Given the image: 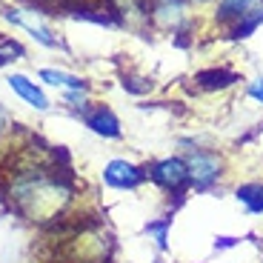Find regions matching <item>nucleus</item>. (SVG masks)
<instances>
[{
  "instance_id": "obj_5",
  "label": "nucleus",
  "mask_w": 263,
  "mask_h": 263,
  "mask_svg": "<svg viewBox=\"0 0 263 263\" xmlns=\"http://www.w3.org/2000/svg\"><path fill=\"white\" fill-rule=\"evenodd\" d=\"M78 118L83 120V126L92 132V135H98V138H103V140H120L123 138V123H120V118L106 103H89L83 112H78Z\"/></svg>"
},
{
  "instance_id": "obj_3",
  "label": "nucleus",
  "mask_w": 263,
  "mask_h": 263,
  "mask_svg": "<svg viewBox=\"0 0 263 263\" xmlns=\"http://www.w3.org/2000/svg\"><path fill=\"white\" fill-rule=\"evenodd\" d=\"M100 180L112 192H140L149 183V175H146V163H138L132 158H112L106 160Z\"/></svg>"
},
{
  "instance_id": "obj_20",
  "label": "nucleus",
  "mask_w": 263,
  "mask_h": 263,
  "mask_svg": "<svg viewBox=\"0 0 263 263\" xmlns=\"http://www.w3.org/2000/svg\"><path fill=\"white\" fill-rule=\"evenodd\" d=\"M260 12H263V3H260Z\"/></svg>"
},
{
  "instance_id": "obj_18",
  "label": "nucleus",
  "mask_w": 263,
  "mask_h": 263,
  "mask_svg": "<svg viewBox=\"0 0 263 263\" xmlns=\"http://www.w3.org/2000/svg\"><path fill=\"white\" fill-rule=\"evenodd\" d=\"M9 209V200H6V189H3V183H0V212Z\"/></svg>"
},
{
  "instance_id": "obj_14",
  "label": "nucleus",
  "mask_w": 263,
  "mask_h": 263,
  "mask_svg": "<svg viewBox=\"0 0 263 263\" xmlns=\"http://www.w3.org/2000/svg\"><path fill=\"white\" fill-rule=\"evenodd\" d=\"M26 58V49H23V43L14 37H0V66H9L14 63V60Z\"/></svg>"
},
{
  "instance_id": "obj_8",
  "label": "nucleus",
  "mask_w": 263,
  "mask_h": 263,
  "mask_svg": "<svg viewBox=\"0 0 263 263\" xmlns=\"http://www.w3.org/2000/svg\"><path fill=\"white\" fill-rule=\"evenodd\" d=\"M240 80V74L226 69V66H212V69H200L195 74V86L200 92H226Z\"/></svg>"
},
{
  "instance_id": "obj_10",
  "label": "nucleus",
  "mask_w": 263,
  "mask_h": 263,
  "mask_svg": "<svg viewBox=\"0 0 263 263\" xmlns=\"http://www.w3.org/2000/svg\"><path fill=\"white\" fill-rule=\"evenodd\" d=\"M115 20L120 26H143L149 23V0H109Z\"/></svg>"
},
{
  "instance_id": "obj_15",
  "label": "nucleus",
  "mask_w": 263,
  "mask_h": 263,
  "mask_svg": "<svg viewBox=\"0 0 263 263\" xmlns=\"http://www.w3.org/2000/svg\"><path fill=\"white\" fill-rule=\"evenodd\" d=\"M12 132H14V118L6 106L0 103V146L6 143V140H12Z\"/></svg>"
},
{
  "instance_id": "obj_17",
  "label": "nucleus",
  "mask_w": 263,
  "mask_h": 263,
  "mask_svg": "<svg viewBox=\"0 0 263 263\" xmlns=\"http://www.w3.org/2000/svg\"><path fill=\"white\" fill-rule=\"evenodd\" d=\"M246 98L255 100L257 106H263V74H257V78H252L246 83Z\"/></svg>"
},
{
  "instance_id": "obj_2",
  "label": "nucleus",
  "mask_w": 263,
  "mask_h": 263,
  "mask_svg": "<svg viewBox=\"0 0 263 263\" xmlns=\"http://www.w3.org/2000/svg\"><path fill=\"white\" fill-rule=\"evenodd\" d=\"M146 175H149V183L172 203V209L180 206L186 197L192 195L189 166H186L183 155H178V152L149 160V163H146Z\"/></svg>"
},
{
  "instance_id": "obj_13",
  "label": "nucleus",
  "mask_w": 263,
  "mask_h": 263,
  "mask_svg": "<svg viewBox=\"0 0 263 263\" xmlns=\"http://www.w3.org/2000/svg\"><path fill=\"white\" fill-rule=\"evenodd\" d=\"M260 26H263V12H260V6H257V9H252L249 14H243L237 23H232V26L226 29V37H229L232 43H240V40H249Z\"/></svg>"
},
{
  "instance_id": "obj_12",
  "label": "nucleus",
  "mask_w": 263,
  "mask_h": 263,
  "mask_svg": "<svg viewBox=\"0 0 263 263\" xmlns=\"http://www.w3.org/2000/svg\"><path fill=\"white\" fill-rule=\"evenodd\" d=\"M146 237L152 240V246L158 252H169L172 249V215H160L152 217L149 223L143 226Z\"/></svg>"
},
{
  "instance_id": "obj_6",
  "label": "nucleus",
  "mask_w": 263,
  "mask_h": 263,
  "mask_svg": "<svg viewBox=\"0 0 263 263\" xmlns=\"http://www.w3.org/2000/svg\"><path fill=\"white\" fill-rule=\"evenodd\" d=\"M232 197L237 200L246 217H263V178L237 180L232 186Z\"/></svg>"
},
{
  "instance_id": "obj_4",
  "label": "nucleus",
  "mask_w": 263,
  "mask_h": 263,
  "mask_svg": "<svg viewBox=\"0 0 263 263\" xmlns=\"http://www.w3.org/2000/svg\"><path fill=\"white\" fill-rule=\"evenodd\" d=\"M3 20H9L12 26L26 29L40 46H46V49H58L60 46L58 34L49 29V23L43 20V12H40V9H34V6H26V9L23 6H6L3 9Z\"/></svg>"
},
{
  "instance_id": "obj_9",
  "label": "nucleus",
  "mask_w": 263,
  "mask_h": 263,
  "mask_svg": "<svg viewBox=\"0 0 263 263\" xmlns=\"http://www.w3.org/2000/svg\"><path fill=\"white\" fill-rule=\"evenodd\" d=\"M260 3H263V0H217L212 20H215L217 26L226 32L232 23H237V20L243 17V14H249L252 9H257Z\"/></svg>"
},
{
  "instance_id": "obj_19",
  "label": "nucleus",
  "mask_w": 263,
  "mask_h": 263,
  "mask_svg": "<svg viewBox=\"0 0 263 263\" xmlns=\"http://www.w3.org/2000/svg\"><path fill=\"white\" fill-rule=\"evenodd\" d=\"M217 0H189V6H212Z\"/></svg>"
},
{
  "instance_id": "obj_1",
  "label": "nucleus",
  "mask_w": 263,
  "mask_h": 263,
  "mask_svg": "<svg viewBox=\"0 0 263 263\" xmlns=\"http://www.w3.org/2000/svg\"><path fill=\"white\" fill-rule=\"evenodd\" d=\"M183 160L192 175V195H223L229 180V160L215 146H197L183 152Z\"/></svg>"
},
{
  "instance_id": "obj_7",
  "label": "nucleus",
  "mask_w": 263,
  "mask_h": 263,
  "mask_svg": "<svg viewBox=\"0 0 263 263\" xmlns=\"http://www.w3.org/2000/svg\"><path fill=\"white\" fill-rule=\"evenodd\" d=\"M6 83H9V89L23 100V103H29L32 109H37V112H49L52 100L46 98V92H43L32 78H26V74H20V72H12L6 78Z\"/></svg>"
},
{
  "instance_id": "obj_16",
  "label": "nucleus",
  "mask_w": 263,
  "mask_h": 263,
  "mask_svg": "<svg viewBox=\"0 0 263 263\" xmlns=\"http://www.w3.org/2000/svg\"><path fill=\"white\" fill-rule=\"evenodd\" d=\"M123 89H126V92H132V95H146V92H152V80L126 74V78H123Z\"/></svg>"
},
{
  "instance_id": "obj_11",
  "label": "nucleus",
  "mask_w": 263,
  "mask_h": 263,
  "mask_svg": "<svg viewBox=\"0 0 263 263\" xmlns=\"http://www.w3.org/2000/svg\"><path fill=\"white\" fill-rule=\"evenodd\" d=\"M37 78L43 80V83L54 86V89H63V92H86V89H89V83H86L83 78L69 74V72H63V69H52V66H43L37 72Z\"/></svg>"
}]
</instances>
